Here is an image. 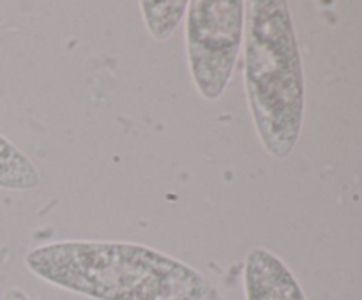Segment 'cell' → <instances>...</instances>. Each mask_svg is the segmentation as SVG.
I'll return each mask as SVG.
<instances>
[{"label": "cell", "mask_w": 362, "mask_h": 300, "mask_svg": "<svg viewBox=\"0 0 362 300\" xmlns=\"http://www.w3.org/2000/svg\"><path fill=\"white\" fill-rule=\"evenodd\" d=\"M34 275L94 300H205L209 279L154 247L108 240H60L25 256Z\"/></svg>", "instance_id": "cell-1"}, {"label": "cell", "mask_w": 362, "mask_h": 300, "mask_svg": "<svg viewBox=\"0 0 362 300\" xmlns=\"http://www.w3.org/2000/svg\"><path fill=\"white\" fill-rule=\"evenodd\" d=\"M244 85L262 147L285 159L299 141L306 106L303 62L288 2L253 0L244 27Z\"/></svg>", "instance_id": "cell-2"}, {"label": "cell", "mask_w": 362, "mask_h": 300, "mask_svg": "<svg viewBox=\"0 0 362 300\" xmlns=\"http://www.w3.org/2000/svg\"><path fill=\"white\" fill-rule=\"evenodd\" d=\"M246 27L243 0H193L186 11L189 73L200 95L216 101L235 71Z\"/></svg>", "instance_id": "cell-3"}, {"label": "cell", "mask_w": 362, "mask_h": 300, "mask_svg": "<svg viewBox=\"0 0 362 300\" xmlns=\"http://www.w3.org/2000/svg\"><path fill=\"white\" fill-rule=\"evenodd\" d=\"M246 300H308L285 261L265 247L247 253L244 265Z\"/></svg>", "instance_id": "cell-4"}, {"label": "cell", "mask_w": 362, "mask_h": 300, "mask_svg": "<svg viewBox=\"0 0 362 300\" xmlns=\"http://www.w3.org/2000/svg\"><path fill=\"white\" fill-rule=\"evenodd\" d=\"M41 184V175L28 155L0 134V189L32 191Z\"/></svg>", "instance_id": "cell-5"}, {"label": "cell", "mask_w": 362, "mask_h": 300, "mask_svg": "<svg viewBox=\"0 0 362 300\" xmlns=\"http://www.w3.org/2000/svg\"><path fill=\"white\" fill-rule=\"evenodd\" d=\"M186 0L175 2H140L145 27L156 41H166L179 28L187 11Z\"/></svg>", "instance_id": "cell-6"}, {"label": "cell", "mask_w": 362, "mask_h": 300, "mask_svg": "<svg viewBox=\"0 0 362 300\" xmlns=\"http://www.w3.org/2000/svg\"><path fill=\"white\" fill-rule=\"evenodd\" d=\"M2 300H30V296L25 292H21L20 288H9L4 293Z\"/></svg>", "instance_id": "cell-7"}]
</instances>
